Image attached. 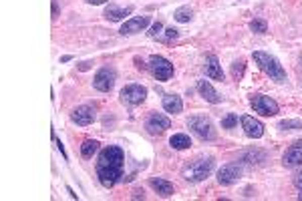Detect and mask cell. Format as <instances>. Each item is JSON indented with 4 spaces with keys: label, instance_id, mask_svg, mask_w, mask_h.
<instances>
[{
    "label": "cell",
    "instance_id": "1",
    "mask_svg": "<svg viewBox=\"0 0 302 201\" xmlns=\"http://www.w3.org/2000/svg\"><path fill=\"white\" fill-rule=\"evenodd\" d=\"M123 163H125V153L117 145H109L99 153L95 171L103 187L111 189L123 177Z\"/></svg>",
    "mask_w": 302,
    "mask_h": 201
},
{
    "label": "cell",
    "instance_id": "2",
    "mask_svg": "<svg viewBox=\"0 0 302 201\" xmlns=\"http://www.w3.org/2000/svg\"><path fill=\"white\" fill-rule=\"evenodd\" d=\"M252 58H254V62L258 64V69H260L264 75H268L272 81H276V83H284V81H286V71H284V66H282L280 60H278L276 56H272L270 52L256 50V52L252 54Z\"/></svg>",
    "mask_w": 302,
    "mask_h": 201
},
{
    "label": "cell",
    "instance_id": "3",
    "mask_svg": "<svg viewBox=\"0 0 302 201\" xmlns=\"http://www.w3.org/2000/svg\"><path fill=\"white\" fill-rule=\"evenodd\" d=\"M214 169V159L212 157H206V159H197V161H191L187 163L183 169H181V175L185 181L189 183H199L204 181Z\"/></svg>",
    "mask_w": 302,
    "mask_h": 201
},
{
    "label": "cell",
    "instance_id": "4",
    "mask_svg": "<svg viewBox=\"0 0 302 201\" xmlns=\"http://www.w3.org/2000/svg\"><path fill=\"white\" fill-rule=\"evenodd\" d=\"M250 105H252L254 113H258V115H262V117H274V115H278V111H280L278 103H276L274 99L266 97V95H252V97H250Z\"/></svg>",
    "mask_w": 302,
    "mask_h": 201
},
{
    "label": "cell",
    "instance_id": "5",
    "mask_svg": "<svg viewBox=\"0 0 302 201\" xmlns=\"http://www.w3.org/2000/svg\"><path fill=\"white\" fill-rule=\"evenodd\" d=\"M149 71L157 81H169L173 77V64L161 54H151Z\"/></svg>",
    "mask_w": 302,
    "mask_h": 201
},
{
    "label": "cell",
    "instance_id": "6",
    "mask_svg": "<svg viewBox=\"0 0 302 201\" xmlns=\"http://www.w3.org/2000/svg\"><path fill=\"white\" fill-rule=\"evenodd\" d=\"M115 81H117V71L113 66H101L93 79V87L101 93H109L113 87H115Z\"/></svg>",
    "mask_w": 302,
    "mask_h": 201
},
{
    "label": "cell",
    "instance_id": "7",
    "mask_svg": "<svg viewBox=\"0 0 302 201\" xmlns=\"http://www.w3.org/2000/svg\"><path fill=\"white\" fill-rule=\"evenodd\" d=\"M187 127H189L199 139H204V141H214V139H216V129H214L212 121L206 119V117H189Z\"/></svg>",
    "mask_w": 302,
    "mask_h": 201
},
{
    "label": "cell",
    "instance_id": "8",
    "mask_svg": "<svg viewBox=\"0 0 302 201\" xmlns=\"http://www.w3.org/2000/svg\"><path fill=\"white\" fill-rule=\"evenodd\" d=\"M147 97V89L143 85H127L121 89L119 93V99L123 105H129V107H135V105H141Z\"/></svg>",
    "mask_w": 302,
    "mask_h": 201
},
{
    "label": "cell",
    "instance_id": "9",
    "mask_svg": "<svg viewBox=\"0 0 302 201\" xmlns=\"http://www.w3.org/2000/svg\"><path fill=\"white\" fill-rule=\"evenodd\" d=\"M244 173V165L242 161H234V163H226L222 165V169L218 171V183L222 185H232L236 183Z\"/></svg>",
    "mask_w": 302,
    "mask_h": 201
},
{
    "label": "cell",
    "instance_id": "10",
    "mask_svg": "<svg viewBox=\"0 0 302 201\" xmlns=\"http://www.w3.org/2000/svg\"><path fill=\"white\" fill-rule=\"evenodd\" d=\"M95 119H97V115H95V109H93L91 105H81V107H77V109L71 113V121H73L75 125H79V127H87V125H91Z\"/></svg>",
    "mask_w": 302,
    "mask_h": 201
},
{
    "label": "cell",
    "instance_id": "11",
    "mask_svg": "<svg viewBox=\"0 0 302 201\" xmlns=\"http://www.w3.org/2000/svg\"><path fill=\"white\" fill-rule=\"evenodd\" d=\"M169 127H171V121L165 115H161V113H151L147 117V121H145V129L149 131L151 135H159V133H163Z\"/></svg>",
    "mask_w": 302,
    "mask_h": 201
},
{
    "label": "cell",
    "instance_id": "12",
    "mask_svg": "<svg viewBox=\"0 0 302 201\" xmlns=\"http://www.w3.org/2000/svg\"><path fill=\"white\" fill-rule=\"evenodd\" d=\"M151 22L149 16H133V18H129V20H125L123 22V26H121V34L123 36H131V34H137V32H141L147 24Z\"/></svg>",
    "mask_w": 302,
    "mask_h": 201
},
{
    "label": "cell",
    "instance_id": "13",
    "mask_svg": "<svg viewBox=\"0 0 302 201\" xmlns=\"http://www.w3.org/2000/svg\"><path fill=\"white\" fill-rule=\"evenodd\" d=\"M240 121H242V127H244L246 137H250V139H260V137L264 135V125H262L258 119H254V117H250V115H244Z\"/></svg>",
    "mask_w": 302,
    "mask_h": 201
},
{
    "label": "cell",
    "instance_id": "14",
    "mask_svg": "<svg viewBox=\"0 0 302 201\" xmlns=\"http://www.w3.org/2000/svg\"><path fill=\"white\" fill-rule=\"evenodd\" d=\"M282 163L288 165V167H296L302 165V139L300 141H294L282 155Z\"/></svg>",
    "mask_w": 302,
    "mask_h": 201
},
{
    "label": "cell",
    "instance_id": "15",
    "mask_svg": "<svg viewBox=\"0 0 302 201\" xmlns=\"http://www.w3.org/2000/svg\"><path fill=\"white\" fill-rule=\"evenodd\" d=\"M197 91H199V95H202L208 103H212V105H218V103L222 101L220 93H218L208 81H199V83H197Z\"/></svg>",
    "mask_w": 302,
    "mask_h": 201
},
{
    "label": "cell",
    "instance_id": "16",
    "mask_svg": "<svg viewBox=\"0 0 302 201\" xmlns=\"http://www.w3.org/2000/svg\"><path fill=\"white\" fill-rule=\"evenodd\" d=\"M149 185L161 195V197H171L173 195V183H169L167 179H161V177H151L149 179Z\"/></svg>",
    "mask_w": 302,
    "mask_h": 201
},
{
    "label": "cell",
    "instance_id": "17",
    "mask_svg": "<svg viewBox=\"0 0 302 201\" xmlns=\"http://www.w3.org/2000/svg\"><path fill=\"white\" fill-rule=\"evenodd\" d=\"M131 12H133V6L119 8L117 4H109V6L105 8V18H107V20H111V22H117V20H121V18L129 16Z\"/></svg>",
    "mask_w": 302,
    "mask_h": 201
},
{
    "label": "cell",
    "instance_id": "18",
    "mask_svg": "<svg viewBox=\"0 0 302 201\" xmlns=\"http://www.w3.org/2000/svg\"><path fill=\"white\" fill-rule=\"evenodd\" d=\"M206 75L214 81H224V71L218 62V56H208V64H206Z\"/></svg>",
    "mask_w": 302,
    "mask_h": 201
},
{
    "label": "cell",
    "instance_id": "19",
    "mask_svg": "<svg viewBox=\"0 0 302 201\" xmlns=\"http://www.w3.org/2000/svg\"><path fill=\"white\" fill-rule=\"evenodd\" d=\"M163 109L171 115H179L183 111V103H181V97L177 95H165L163 97Z\"/></svg>",
    "mask_w": 302,
    "mask_h": 201
},
{
    "label": "cell",
    "instance_id": "20",
    "mask_svg": "<svg viewBox=\"0 0 302 201\" xmlns=\"http://www.w3.org/2000/svg\"><path fill=\"white\" fill-rule=\"evenodd\" d=\"M240 161H242V163H250V165H254V163L258 165V163L266 161V153L260 151V149H252V151H246Z\"/></svg>",
    "mask_w": 302,
    "mask_h": 201
},
{
    "label": "cell",
    "instance_id": "21",
    "mask_svg": "<svg viewBox=\"0 0 302 201\" xmlns=\"http://www.w3.org/2000/svg\"><path fill=\"white\" fill-rule=\"evenodd\" d=\"M169 145L173 147V149H189V145H191V139L185 135V133H177V135H173L171 139H169Z\"/></svg>",
    "mask_w": 302,
    "mask_h": 201
},
{
    "label": "cell",
    "instance_id": "22",
    "mask_svg": "<svg viewBox=\"0 0 302 201\" xmlns=\"http://www.w3.org/2000/svg\"><path fill=\"white\" fill-rule=\"evenodd\" d=\"M97 151H99V141H95V139H87V141L81 145V155H83L85 159H91Z\"/></svg>",
    "mask_w": 302,
    "mask_h": 201
},
{
    "label": "cell",
    "instance_id": "23",
    "mask_svg": "<svg viewBox=\"0 0 302 201\" xmlns=\"http://www.w3.org/2000/svg\"><path fill=\"white\" fill-rule=\"evenodd\" d=\"M173 18H175L177 22H189V20L193 18V10H191L189 6H179V8L173 12Z\"/></svg>",
    "mask_w": 302,
    "mask_h": 201
},
{
    "label": "cell",
    "instance_id": "24",
    "mask_svg": "<svg viewBox=\"0 0 302 201\" xmlns=\"http://www.w3.org/2000/svg\"><path fill=\"white\" fill-rule=\"evenodd\" d=\"M278 129L282 131H296V129H302V121L300 119H284L278 123Z\"/></svg>",
    "mask_w": 302,
    "mask_h": 201
},
{
    "label": "cell",
    "instance_id": "25",
    "mask_svg": "<svg viewBox=\"0 0 302 201\" xmlns=\"http://www.w3.org/2000/svg\"><path fill=\"white\" fill-rule=\"evenodd\" d=\"M250 30L256 34H264V32H268V22L264 18H254L250 22Z\"/></svg>",
    "mask_w": 302,
    "mask_h": 201
},
{
    "label": "cell",
    "instance_id": "26",
    "mask_svg": "<svg viewBox=\"0 0 302 201\" xmlns=\"http://www.w3.org/2000/svg\"><path fill=\"white\" fill-rule=\"evenodd\" d=\"M236 125H238V115L236 113H228L222 119V129H234Z\"/></svg>",
    "mask_w": 302,
    "mask_h": 201
},
{
    "label": "cell",
    "instance_id": "27",
    "mask_svg": "<svg viewBox=\"0 0 302 201\" xmlns=\"http://www.w3.org/2000/svg\"><path fill=\"white\" fill-rule=\"evenodd\" d=\"M232 75H234V79H240L244 75V60H238L232 64Z\"/></svg>",
    "mask_w": 302,
    "mask_h": 201
},
{
    "label": "cell",
    "instance_id": "28",
    "mask_svg": "<svg viewBox=\"0 0 302 201\" xmlns=\"http://www.w3.org/2000/svg\"><path fill=\"white\" fill-rule=\"evenodd\" d=\"M177 36H179V30H175V28H167V30H165V38H163V40H165V42H169V40H173V38H177Z\"/></svg>",
    "mask_w": 302,
    "mask_h": 201
},
{
    "label": "cell",
    "instance_id": "29",
    "mask_svg": "<svg viewBox=\"0 0 302 201\" xmlns=\"http://www.w3.org/2000/svg\"><path fill=\"white\" fill-rule=\"evenodd\" d=\"M161 28H163V24H161V22H153V26L149 28V32H147V34H149L151 38H155V36L161 32Z\"/></svg>",
    "mask_w": 302,
    "mask_h": 201
},
{
    "label": "cell",
    "instance_id": "30",
    "mask_svg": "<svg viewBox=\"0 0 302 201\" xmlns=\"http://www.w3.org/2000/svg\"><path fill=\"white\" fill-rule=\"evenodd\" d=\"M87 69H91V60H85L79 64V71H87Z\"/></svg>",
    "mask_w": 302,
    "mask_h": 201
},
{
    "label": "cell",
    "instance_id": "31",
    "mask_svg": "<svg viewBox=\"0 0 302 201\" xmlns=\"http://www.w3.org/2000/svg\"><path fill=\"white\" fill-rule=\"evenodd\" d=\"M57 147H59V151H61V153H63V157H65V159H67V153H65V147H63V143H61V141H59V139H57Z\"/></svg>",
    "mask_w": 302,
    "mask_h": 201
},
{
    "label": "cell",
    "instance_id": "32",
    "mask_svg": "<svg viewBox=\"0 0 302 201\" xmlns=\"http://www.w3.org/2000/svg\"><path fill=\"white\" fill-rule=\"evenodd\" d=\"M135 62H137V69H145V64H143V60L139 56H135Z\"/></svg>",
    "mask_w": 302,
    "mask_h": 201
},
{
    "label": "cell",
    "instance_id": "33",
    "mask_svg": "<svg viewBox=\"0 0 302 201\" xmlns=\"http://www.w3.org/2000/svg\"><path fill=\"white\" fill-rule=\"evenodd\" d=\"M139 197L143 199V191H139V189H137V191H133V199H139Z\"/></svg>",
    "mask_w": 302,
    "mask_h": 201
},
{
    "label": "cell",
    "instance_id": "34",
    "mask_svg": "<svg viewBox=\"0 0 302 201\" xmlns=\"http://www.w3.org/2000/svg\"><path fill=\"white\" fill-rule=\"evenodd\" d=\"M85 2H87V4H95V6H97V4H103V2H107V0H85Z\"/></svg>",
    "mask_w": 302,
    "mask_h": 201
},
{
    "label": "cell",
    "instance_id": "35",
    "mask_svg": "<svg viewBox=\"0 0 302 201\" xmlns=\"http://www.w3.org/2000/svg\"><path fill=\"white\" fill-rule=\"evenodd\" d=\"M296 185H298V187H300V189H302V175H300V177H298V179H296Z\"/></svg>",
    "mask_w": 302,
    "mask_h": 201
},
{
    "label": "cell",
    "instance_id": "36",
    "mask_svg": "<svg viewBox=\"0 0 302 201\" xmlns=\"http://www.w3.org/2000/svg\"><path fill=\"white\" fill-rule=\"evenodd\" d=\"M298 199H300V201H302V193H298Z\"/></svg>",
    "mask_w": 302,
    "mask_h": 201
},
{
    "label": "cell",
    "instance_id": "37",
    "mask_svg": "<svg viewBox=\"0 0 302 201\" xmlns=\"http://www.w3.org/2000/svg\"><path fill=\"white\" fill-rule=\"evenodd\" d=\"M300 62H302V54H300Z\"/></svg>",
    "mask_w": 302,
    "mask_h": 201
}]
</instances>
